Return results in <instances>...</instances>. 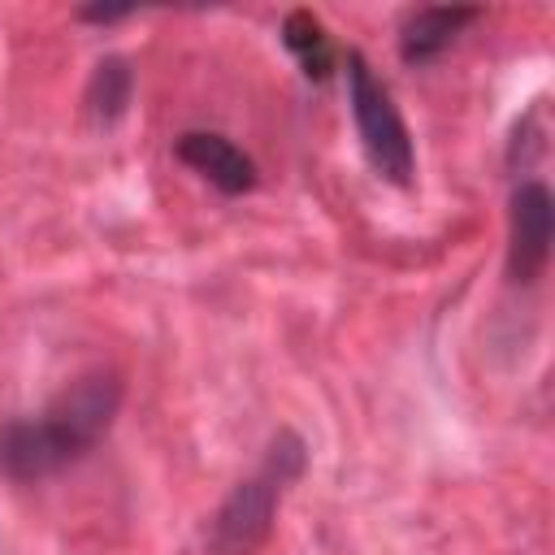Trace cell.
Returning <instances> with one entry per match:
<instances>
[{
	"instance_id": "obj_4",
	"label": "cell",
	"mask_w": 555,
	"mask_h": 555,
	"mask_svg": "<svg viewBox=\"0 0 555 555\" xmlns=\"http://www.w3.org/2000/svg\"><path fill=\"white\" fill-rule=\"evenodd\" d=\"M551 238H555V199L546 182L529 178L512 191V212H507V273L512 282L529 286L542 278L551 260Z\"/></svg>"
},
{
	"instance_id": "obj_3",
	"label": "cell",
	"mask_w": 555,
	"mask_h": 555,
	"mask_svg": "<svg viewBox=\"0 0 555 555\" xmlns=\"http://www.w3.org/2000/svg\"><path fill=\"white\" fill-rule=\"evenodd\" d=\"M347 104H351L356 134H360V147H364L373 173L395 186H408L416 173V152L408 139V126H403L386 82L369 69V61L360 52L347 56Z\"/></svg>"
},
{
	"instance_id": "obj_6",
	"label": "cell",
	"mask_w": 555,
	"mask_h": 555,
	"mask_svg": "<svg viewBox=\"0 0 555 555\" xmlns=\"http://www.w3.org/2000/svg\"><path fill=\"white\" fill-rule=\"evenodd\" d=\"M477 17V9H416L399 26V52L403 61H434L451 39Z\"/></svg>"
},
{
	"instance_id": "obj_7",
	"label": "cell",
	"mask_w": 555,
	"mask_h": 555,
	"mask_svg": "<svg viewBox=\"0 0 555 555\" xmlns=\"http://www.w3.org/2000/svg\"><path fill=\"white\" fill-rule=\"evenodd\" d=\"M130 91H134V74L121 56H108L91 69V82H87V113L95 117V126H113L126 104H130Z\"/></svg>"
},
{
	"instance_id": "obj_8",
	"label": "cell",
	"mask_w": 555,
	"mask_h": 555,
	"mask_svg": "<svg viewBox=\"0 0 555 555\" xmlns=\"http://www.w3.org/2000/svg\"><path fill=\"white\" fill-rule=\"evenodd\" d=\"M282 39H286V48L299 56V65H304L308 78H321V74L330 69L334 52H330V39H325V30H321V22H317L312 13H304V9L291 13L286 26H282Z\"/></svg>"
},
{
	"instance_id": "obj_2",
	"label": "cell",
	"mask_w": 555,
	"mask_h": 555,
	"mask_svg": "<svg viewBox=\"0 0 555 555\" xmlns=\"http://www.w3.org/2000/svg\"><path fill=\"white\" fill-rule=\"evenodd\" d=\"M304 473V442L295 434H282L264 464L243 477L217 507L208 525V551L212 555H256L264 538L273 533V516L282 503V490Z\"/></svg>"
},
{
	"instance_id": "obj_9",
	"label": "cell",
	"mask_w": 555,
	"mask_h": 555,
	"mask_svg": "<svg viewBox=\"0 0 555 555\" xmlns=\"http://www.w3.org/2000/svg\"><path fill=\"white\" fill-rule=\"evenodd\" d=\"M82 17H91V22H121L126 9H82Z\"/></svg>"
},
{
	"instance_id": "obj_1",
	"label": "cell",
	"mask_w": 555,
	"mask_h": 555,
	"mask_svg": "<svg viewBox=\"0 0 555 555\" xmlns=\"http://www.w3.org/2000/svg\"><path fill=\"white\" fill-rule=\"evenodd\" d=\"M121 408L117 373H82L39 416L9 421L0 429V473L13 481H39L82 460L113 425Z\"/></svg>"
},
{
	"instance_id": "obj_5",
	"label": "cell",
	"mask_w": 555,
	"mask_h": 555,
	"mask_svg": "<svg viewBox=\"0 0 555 555\" xmlns=\"http://www.w3.org/2000/svg\"><path fill=\"white\" fill-rule=\"evenodd\" d=\"M178 160L186 169H195L204 182H212L225 195H243L256 186V165L243 147H234L225 134L212 130H186L178 139Z\"/></svg>"
}]
</instances>
